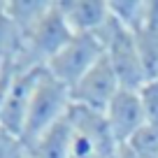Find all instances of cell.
I'll return each mask as SVG.
<instances>
[{
  "label": "cell",
  "mask_w": 158,
  "mask_h": 158,
  "mask_svg": "<svg viewBox=\"0 0 158 158\" xmlns=\"http://www.w3.org/2000/svg\"><path fill=\"white\" fill-rule=\"evenodd\" d=\"M70 107H72V93H70V89L63 81H58L54 74H49L44 68L37 86H35L28 116H26L23 130H21V142L26 144V149L37 142L51 126L63 121L70 114Z\"/></svg>",
  "instance_id": "cell-1"
},
{
  "label": "cell",
  "mask_w": 158,
  "mask_h": 158,
  "mask_svg": "<svg viewBox=\"0 0 158 158\" xmlns=\"http://www.w3.org/2000/svg\"><path fill=\"white\" fill-rule=\"evenodd\" d=\"M72 30H70L68 21L63 19L58 5H51L40 23L30 28L23 35V49L14 58L16 70H33V68H47L49 60L72 40Z\"/></svg>",
  "instance_id": "cell-2"
},
{
  "label": "cell",
  "mask_w": 158,
  "mask_h": 158,
  "mask_svg": "<svg viewBox=\"0 0 158 158\" xmlns=\"http://www.w3.org/2000/svg\"><path fill=\"white\" fill-rule=\"evenodd\" d=\"M95 35H98L100 42H102L105 58L109 60V65H112L121 89L139 91L149 79H147V72H144V68H142V60H139L135 35L130 33V30H126L114 16H109V21Z\"/></svg>",
  "instance_id": "cell-3"
},
{
  "label": "cell",
  "mask_w": 158,
  "mask_h": 158,
  "mask_svg": "<svg viewBox=\"0 0 158 158\" xmlns=\"http://www.w3.org/2000/svg\"><path fill=\"white\" fill-rule=\"evenodd\" d=\"M105 56V47L95 33H74L72 40L49 60L47 72L72 89L89 70H93Z\"/></svg>",
  "instance_id": "cell-4"
},
{
  "label": "cell",
  "mask_w": 158,
  "mask_h": 158,
  "mask_svg": "<svg viewBox=\"0 0 158 158\" xmlns=\"http://www.w3.org/2000/svg\"><path fill=\"white\" fill-rule=\"evenodd\" d=\"M118 91H121V84H118V79L114 74L109 60L102 56L100 63L93 70H89L70 89V93H72V105L105 114V109L109 107V102L114 100V95Z\"/></svg>",
  "instance_id": "cell-5"
},
{
  "label": "cell",
  "mask_w": 158,
  "mask_h": 158,
  "mask_svg": "<svg viewBox=\"0 0 158 158\" xmlns=\"http://www.w3.org/2000/svg\"><path fill=\"white\" fill-rule=\"evenodd\" d=\"M42 72H44V68H33V70H16L14 74L10 95H7L2 114H0V126L7 128L16 137H21V130H23L26 116L30 109V100H33L35 86H37Z\"/></svg>",
  "instance_id": "cell-6"
},
{
  "label": "cell",
  "mask_w": 158,
  "mask_h": 158,
  "mask_svg": "<svg viewBox=\"0 0 158 158\" xmlns=\"http://www.w3.org/2000/svg\"><path fill=\"white\" fill-rule=\"evenodd\" d=\"M105 121H107L109 133L114 135L116 144H126L137 130H142L147 126V116H144L139 93L121 89L109 102V107L105 109Z\"/></svg>",
  "instance_id": "cell-7"
},
{
  "label": "cell",
  "mask_w": 158,
  "mask_h": 158,
  "mask_svg": "<svg viewBox=\"0 0 158 158\" xmlns=\"http://www.w3.org/2000/svg\"><path fill=\"white\" fill-rule=\"evenodd\" d=\"M72 33H98L109 21V2L105 0H56Z\"/></svg>",
  "instance_id": "cell-8"
},
{
  "label": "cell",
  "mask_w": 158,
  "mask_h": 158,
  "mask_svg": "<svg viewBox=\"0 0 158 158\" xmlns=\"http://www.w3.org/2000/svg\"><path fill=\"white\" fill-rule=\"evenodd\" d=\"M72 144H74V126L70 116L51 126L35 144L28 147L30 158H72Z\"/></svg>",
  "instance_id": "cell-9"
},
{
  "label": "cell",
  "mask_w": 158,
  "mask_h": 158,
  "mask_svg": "<svg viewBox=\"0 0 158 158\" xmlns=\"http://www.w3.org/2000/svg\"><path fill=\"white\" fill-rule=\"evenodd\" d=\"M54 2L49 0H7V16L23 30V35L28 33L30 28L40 23V19L51 10Z\"/></svg>",
  "instance_id": "cell-10"
},
{
  "label": "cell",
  "mask_w": 158,
  "mask_h": 158,
  "mask_svg": "<svg viewBox=\"0 0 158 158\" xmlns=\"http://www.w3.org/2000/svg\"><path fill=\"white\" fill-rule=\"evenodd\" d=\"M147 5L149 0H123V2H109L112 16L130 33L142 30L147 21Z\"/></svg>",
  "instance_id": "cell-11"
},
{
  "label": "cell",
  "mask_w": 158,
  "mask_h": 158,
  "mask_svg": "<svg viewBox=\"0 0 158 158\" xmlns=\"http://www.w3.org/2000/svg\"><path fill=\"white\" fill-rule=\"evenodd\" d=\"M135 35V44L139 51V60L147 72V79H158V30L142 28Z\"/></svg>",
  "instance_id": "cell-12"
},
{
  "label": "cell",
  "mask_w": 158,
  "mask_h": 158,
  "mask_svg": "<svg viewBox=\"0 0 158 158\" xmlns=\"http://www.w3.org/2000/svg\"><path fill=\"white\" fill-rule=\"evenodd\" d=\"M21 49H23V30L7 16V10L0 12V51L16 58Z\"/></svg>",
  "instance_id": "cell-13"
},
{
  "label": "cell",
  "mask_w": 158,
  "mask_h": 158,
  "mask_svg": "<svg viewBox=\"0 0 158 158\" xmlns=\"http://www.w3.org/2000/svg\"><path fill=\"white\" fill-rule=\"evenodd\" d=\"M126 144L139 158H158V130L151 126H144L142 130H137Z\"/></svg>",
  "instance_id": "cell-14"
},
{
  "label": "cell",
  "mask_w": 158,
  "mask_h": 158,
  "mask_svg": "<svg viewBox=\"0 0 158 158\" xmlns=\"http://www.w3.org/2000/svg\"><path fill=\"white\" fill-rule=\"evenodd\" d=\"M137 93H139V100H142V107H144L147 126L158 130V79H149Z\"/></svg>",
  "instance_id": "cell-15"
},
{
  "label": "cell",
  "mask_w": 158,
  "mask_h": 158,
  "mask_svg": "<svg viewBox=\"0 0 158 158\" xmlns=\"http://www.w3.org/2000/svg\"><path fill=\"white\" fill-rule=\"evenodd\" d=\"M0 158H30L21 137L12 135L2 126H0Z\"/></svg>",
  "instance_id": "cell-16"
},
{
  "label": "cell",
  "mask_w": 158,
  "mask_h": 158,
  "mask_svg": "<svg viewBox=\"0 0 158 158\" xmlns=\"http://www.w3.org/2000/svg\"><path fill=\"white\" fill-rule=\"evenodd\" d=\"M14 74H16V65H12L2 77H0V114H2V107H5V100L10 95V89H12V81H14Z\"/></svg>",
  "instance_id": "cell-17"
},
{
  "label": "cell",
  "mask_w": 158,
  "mask_h": 158,
  "mask_svg": "<svg viewBox=\"0 0 158 158\" xmlns=\"http://www.w3.org/2000/svg\"><path fill=\"white\" fill-rule=\"evenodd\" d=\"M109 158H139V156L128 147V144H116V149H114V153Z\"/></svg>",
  "instance_id": "cell-18"
},
{
  "label": "cell",
  "mask_w": 158,
  "mask_h": 158,
  "mask_svg": "<svg viewBox=\"0 0 158 158\" xmlns=\"http://www.w3.org/2000/svg\"><path fill=\"white\" fill-rule=\"evenodd\" d=\"M12 65H14V58H12V56H7V54H2V51H0V77H2V74H5L7 70L12 68Z\"/></svg>",
  "instance_id": "cell-19"
},
{
  "label": "cell",
  "mask_w": 158,
  "mask_h": 158,
  "mask_svg": "<svg viewBox=\"0 0 158 158\" xmlns=\"http://www.w3.org/2000/svg\"><path fill=\"white\" fill-rule=\"evenodd\" d=\"M28 156H30V153H28Z\"/></svg>",
  "instance_id": "cell-20"
}]
</instances>
